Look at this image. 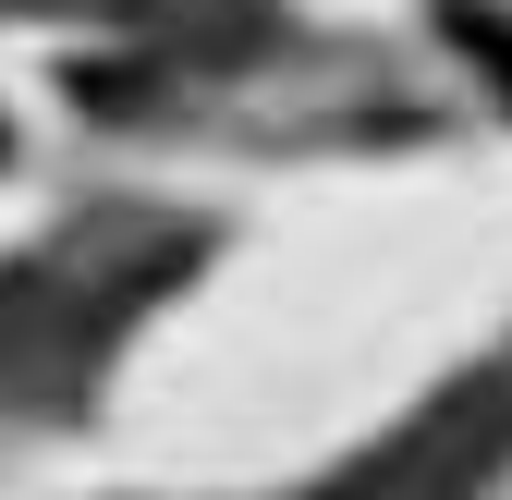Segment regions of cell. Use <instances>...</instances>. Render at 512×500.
<instances>
[{
    "label": "cell",
    "instance_id": "6da1fadb",
    "mask_svg": "<svg viewBox=\"0 0 512 500\" xmlns=\"http://www.w3.org/2000/svg\"><path fill=\"white\" fill-rule=\"evenodd\" d=\"M452 37H464V49L488 61V86L512 98V25H488V13H452Z\"/></svg>",
    "mask_w": 512,
    "mask_h": 500
}]
</instances>
